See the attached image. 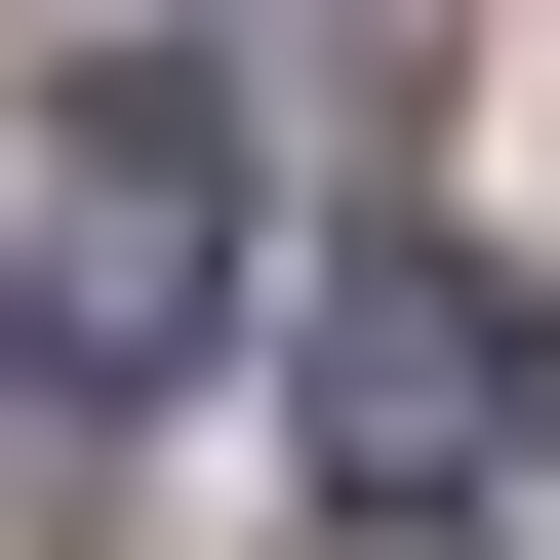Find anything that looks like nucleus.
Listing matches in <instances>:
<instances>
[{"label":"nucleus","mask_w":560,"mask_h":560,"mask_svg":"<svg viewBox=\"0 0 560 560\" xmlns=\"http://www.w3.org/2000/svg\"><path fill=\"white\" fill-rule=\"evenodd\" d=\"M200 280H241V81H120L81 120V200H40V361H200Z\"/></svg>","instance_id":"obj_1"},{"label":"nucleus","mask_w":560,"mask_h":560,"mask_svg":"<svg viewBox=\"0 0 560 560\" xmlns=\"http://www.w3.org/2000/svg\"><path fill=\"white\" fill-rule=\"evenodd\" d=\"M480 441H521V280H480V241H361V280H320V480L441 521Z\"/></svg>","instance_id":"obj_2"}]
</instances>
